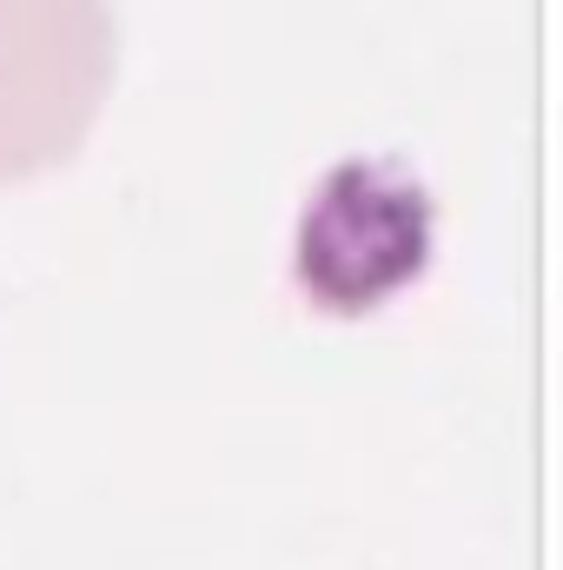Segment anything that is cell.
<instances>
[{"instance_id": "obj_1", "label": "cell", "mask_w": 563, "mask_h": 570, "mask_svg": "<svg viewBox=\"0 0 563 570\" xmlns=\"http://www.w3.org/2000/svg\"><path fill=\"white\" fill-rule=\"evenodd\" d=\"M120 67L113 0H0V186L67 166Z\"/></svg>"}]
</instances>
